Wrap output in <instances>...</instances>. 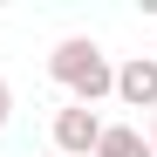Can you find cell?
<instances>
[{"label": "cell", "instance_id": "obj_1", "mask_svg": "<svg viewBox=\"0 0 157 157\" xmlns=\"http://www.w3.org/2000/svg\"><path fill=\"white\" fill-rule=\"evenodd\" d=\"M48 75L68 89V102H82V109H96L102 96H116V62L102 55V41L89 34H68L55 41V55H48Z\"/></svg>", "mask_w": 157, "mask_h": 157}, {"label": "cell", "instance_id": "obj_2", "mask_svg": "<svg viewBox=\"0 0 157 157\" xmlns=\"http://www.w3.org/2000/svg\"><path fill=\"white\" fill-rule=\"evenodd\" d=\"M102 144V116L82 109V102H68V109H55V157H96Z\"/></svg>", "mask_w": 157, "mask_h": 157}, {"label": "cell", "instance_id": "obj_3", "mask_svg": "<svg viewBox=\"0 0 157 157\" xmlns=\"http://www.w3.org/2000/svg\"><path fill=\"white\" fill-rule=\"evenodd\" d=\"M116 96L130 109H157V55H130L116 68Z\"/></svg>", "mask_w": 157, "mask_h": 157}, {"label": "cell", "instance_id": "obj_4", "mask_svg": "<svg viewBox=\"0 0 157 157\" xmlns=\"http://www.w3.org/2000/svg\"><path fill=\"white\" fill-rule=\"evenodd\" d=\"M96 157H150V144H144V130H130V123H102Z\"/></svg>", "mask_w": 157, "mask_h": 157}, {"label": "cell", "instance_id": "obj_5", "mask_svg": "<svg viewBox=\"0 0 157 157\" xmlns=\"http://www.w3.org/2000/svg\"><path fill=\"white\" fill-rule=\"evenodd\" d=\"M7 116H14V89H7V75H0V130H7Z\"/></svg>", "mask_w": 157, "mask_h": 157}, {"label": "cell", "instance_id": "obj_6", "mask_svg": "<svg viewBox=\"0 0 157 157\" xmlns=\"http://www.w3.org/2000/svg\"><path fill=\"white\" fill-rule=\"evenodd\" d=\"M144 144H150V157H157V109H150V137H144Z\"/></svg>", "mask_w": 157, "mask_h": 157}, {"label": "cell", "instance_id": "obj_7", "mask_svg": "<svg viewBox=\"0 0 157 157\" xmlns=\"http://www.w3.org/2000/svg\"><path fill=\"white\" fill-rule=\"evenodd\" d=\"M48 157H55V150H48Z\"/></svg>", "mask_w": 157, "mask_h": 157}]
</instances>
